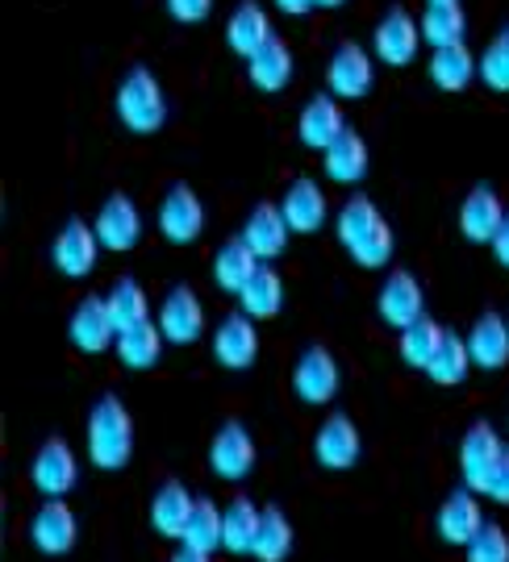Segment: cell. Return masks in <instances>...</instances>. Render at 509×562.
<instances>
[{
    "instance_id": "30",
    "label": "cell",
    "mask_w": 509,
    "mask_h": 562,
    "mask_svg": "<svg viewBox=\"0 0 509 562\" xmlns=\"http://www.w3.org/2000/svg\"><path fill=\"white\" fill-rule=\"evenodd\" d=\"M259 517L264 508L246 501V496H234V501L222 508V550L230 554H251L255 550V533H259Z\"/></svg>"
},
{
    "instance_id": "40",
    "label": "cell",
    "mask_w": 509,
    "mask_h": 562,
    "mask_svg": "<svg viewBox=\"0 0 509 562\" xmlns=\"http://www.w3.org/2000/svg\"><path fill=\"white\" fill-rule=\"evenodd\" d=\"M392 246H397V238H392V225L380 222L364 241H359V246H355V250H346V255L359 262L364 271H380V267H388V259H392Z\"/></svg>"
},
{
    "instance_id": "3",
    "label": "cell",
    "mask_w": 509,
    "mask_h": 562,
    "mask_svg": "<svg viewBox=\"0 0 509 562\" xmlns=\"http://www.w3.org/2000/svg\"><path fill=\"white\" fill-rule=\"evenodd\" d=\"M422 50V25L406 9H388L372 30V55L385 67H409Z\"/></svg>"
},
{
    "instance_id": "22",
    "label": "cell",
    "mask_w": 509,
    "mask_h": 562,
    "mask_svg": "<svg viewBox=\"0 0 509 562\" xmlns=\"http://www.w3.org/2000/svg\"><path fill=\"white\" fill-rule=\"evenodd\" d=\"M192 504H197V496H192L180 480L159 483V492H155V501H151V529H155L159 538L180 542L184 529H188V517H192Z\"/></svg>"
},
{
    "instance_id": "47",
    "label": "cell",
    "mask_w": 509,
    "mask_h": 562,
    "mask_svg": "<svg viewBox=\"0 0 509 562\" xmlns=\"http://www.w3.org/2000/svg\"><path fill=\"white\" fill-rule=\"evenodd\" d=\"M167 562H213V559H209L204 550H192V546H184V542H180V550H176V554H171Z\"/></svg>"
},
{
    "instance_id": "28",
    "label": "cell",
    "mask_w": 509,
    "mask_h": 562,
    "mask_svg": "<svg viewBox=\"0 0 509 562\" xmlns=\"http://www.w3.org/2000/svg\"><path fill=\"white\" fill-rule=\"evenodd\" d=\"M239 304H243L246 317H255V322L276 317V313L285 308V283H280V271H276V267H267V262H259V271L243 283Z\"/></svg>"
},
{
    "instance_id": "13",
    "label": "cell",
    "mask_w": 509,
    "mask_h": 562,
    "mask_svg": "<svg viewBox=\"0 0 509 562\" xmlns=\"http://www.w3.org/2000/svg\"><path fill=\"white\" fill-rule=\"evenodd\" d=\"M213 359L222 362L225 371H246L259 359V334H255V317L246 313H230L213 329Z\"/></svg>"
},
{
    "instance_id": "45",
    "label": "cell",
    "mask_w": 509,
    "mask_h": 562,
    "mask_svg": "<svg viewBox=\"0 0 509 562\" xmlns=\"http://www.w3.org/2000/svg\"><path fill=\"white\" fill-rule=\"evenodd\" d=\"M489 246H493V255H497V262L509 267V213H506V222H501V229H497V238H493Z\"/></svg>"
},
{
    "instance_id": "24",
    "label": "cell",
    "mask_w": 509,
    "mask_h": 562,
    "mask_svg": "<svg viewBox=\"0 0 509 562\" xmlns=\"http://www.w3.org/2000/svg\"><path fill=\"white\" fill-rule=\"evenodd\" d=\"M292 71H297V59H292V46L285 38H272L246 59V76L259 92H285L292 83Z\"/></svg>"
},
{
    "instance_id": "17",
    "label": "cell",
    "mask_w": 509,
    "mask_h": 562,
    "mask_svg": "<svg viewBox=\"0 0 509 562\" xmlns=\"http://www.w3.org/2000/svg\"><path fill=\"white\" fill-rule=\"evenodd\" d=\"M280 209H285V222H288V229H292V234H318V229L327 225V217H330L327 192H322V183H313L309 176H301V180L288 183Z\"/></svg>"
},
{
    "instance_id": "27",
    "label": "cell",
    "mask_w": 509,
    "mask_h": 562,
    "mask_svg": "<svg viewBox=\"0 0 509 562\" xmlns=\"http://www.w3.org/2000/svg\"><path fill=\"white\" fill-rule=\"evenodd\" d=\"M430 83L434 88H443V92H464L476 76H480V63L472 55L464 42H455V46H439L434 55H430Z\"/></svg>"
},
{
    "instance_id": "43",
    "label": "cell",
    "mask_w": 509,
    "mask_h": 562,
    "mask_svg": "<svg viewBox=\"0 0 509 562\" xmlns=\"http://www.w3.org/2000/svg\"><path fill=\"white\" fill-rule=\"evenodd\" d=\"M480 496H489V501L506 504V508H509V446L501 450L497 467L489 471V483H485V492H480Z\"/></svg>"
},
{
    "instance_id": "5",
    "label": "cell",
    "mask_w": 509,
    "mask_h": 562,
    "mask_svg": "<svg viewBox=\"0 0 509 562\" xmlns=\"http://www.w3.org/2000/svg\"><path fill=\"white\" fill-rule=\"evenodd\" d=\"M159 234L171 246H192L204 234V204L188 183H171L159 204Z\"/></svg>"
},
{
    "instance_id": "12",
    "label": "cell",
    "mask_w": 509,
    "mask_h": 562,
    "mask_svg": "<svg viewBox=\"0 0 509 562\" xmlns=\"http://www.w3.org/2000/svg\"><path fill=\"white\" fill-rule=\"evenodd\" d=\"M67 338L76 350L84 355H101L118 341V325H113V313H109V301L104 296H88V301L76 304L71 322H67Z\"/></svg>"
},
{
    "instance_id": "42",
    "label": "cell",
    "mask_w": 509,
    "mask_h": 562,
    "mask_svg": "<svg viewBox=\"0 0 509 562\" xmlns=\"http://www.w3.org/2000/svg\"><path fill=\"white\" fill-rule=\"evenodd\" d=\"M464 550H468V562H509V533L501 525L485 521V529Z\"/></svg>"
},
{
    "instance_id": "20",
    "label": "cell",
    "mask_w": 509,
    "mask_h": 562,
    "mask_svg": "<svg viewBox=\"0 0 509 562\" xmlns=\"http://www.w3.org/2000/svg\"><path fill=\"white\" fill-rule=\"evenodd\" d=\"M376 308H380V317H385L392 329H406V325H413L418 317H427V313H422V283L413 280L409 271H388L385 288H380V296H376Z\"/></svg>"
},
{
    "instance_id": "35",
    "label": "cell",
    "mask_w": 509,
    "mask_h": 562,
    "mask_svg": "<svg viewBox=\"0 0 509 562\" xmlns=\"http://www.w3.org/2000/svg\"><path fill=\"white\" fill-rule=\"evenodd\" d=\"M472 367H476V362H472L468 338H455V334H447V338H443V346H439V355L430 359L427 375L439 383V387H460V383L468 380Z\"/></svg>"
},
{
    "instance_id": "9",
    "label": "cell",
    "mask_w": 509,
    "mask_h": 562,
    "mask_svg": "<svg viewBox=\"0 0 509 562\" xmlns=\"http://www.w3.org/2000/svg\"><path fill=\"white\" fill-rule=\"evenodd\" d=\"M292 392L306 404H330L339 396V362L327 346H309L292 367Z\"/></svg>"
},
{
    "instance_id": "36",
    "label": "cell",
    "mask_w": 509,
    "mask_h": 562,
    "mask_svg": "<svg viewBox=\"0 0 509 562\" xmlns=\"http://www.w3.org/2000/svg\"><path fill=\"white\" fill-rule=\"evenodd\" d=\"M380 222H385V217H380V209L367 201V196H351V201L339 209V217H334V229H339L343 250H355V246H359V241H364Z\"/></svg>"
},
{
    "instance_id": "49",
    "label": "cell",
    "mask_w": 509,
    "mask_h": 562,
    "mask_svg": "<svg viewBox=\"0 0 509 562\" xmlns=\"http://www.w3.org/2000/svg\"><path fill=\"white\" fill-rule=\"evenodd\" d=\"M427 4H460V0H427Z\"/></svg>"
},
{
    "instance_id": "31",
    "label": "cell",
    "mask_w": 509,
    "mask_h": 562,
    "mask_svg": "<svg viewBox=\"0 0 509 562\" xmlns=\"http://www.w3.org/2000/svg\"><path fill=\"white\" fill-rule=\"evenodd\" d=\"M164 329H159V322H143L134 325V329H122L118 334V359H122V367H130V371H151L155 362H159V355H164Z\"/></svg>"
},
{
    "instance_id": "39",
    "label": "cell",
    "mask_w": 509,
    "mask_h": 562,
    "mask_svg": "<svg viewBox=\"0 0 509 562\" xmlns=\"http://www.w3.org/2000/svg\"><path fill=\"white\" fill-rule=\"evenodd\" d=\"M418 25H422V42H430L434 50L464 42V9L460 4H427Z\"/></svg>"
},
{
    "instance_id": "33",
    "label": "cell",
    "mask_w": 509,
    "mask_h": 562,
    "mask_svg": "<svg viewBox=\"0 0 509 562\" xmlns=\"http://www.w3.org/2000/svg\"><path fill=\"white\" fill-rule=\"evenodd\" d=\"M259 562H285L292 554V521L280 504H267L259 517V533H255V550Z\"/></svg>"
},
{
    "instance_id": "19",
    "label": "cell",
    "mask_w": 509,
    "mask_h": 562,
    "mask_svg": "<svg viewBox=\"0 0 509 562\" xmlns=\"http://www.w3.org/2000/svg\"><path fill=\"white\" fill-rule=\"evenodd\" d=\"M288 234H292V229H288V222H285V209L264 201V204H255V209H251V217H246L239 238H243L264 262H272V259H280V255H285Z\"/></svg>"
},
{
    "instance_id": "29",
    "label": "cell",
    "mask_w": 509,
    "mask_h": 562,
    "mask_svg": "<svg viewBox=\"0 0 509 562\" xmlns=\"http://www.w3.org/2000/svg\"><path fill=\"white\" fill-rule=\"evenodd\" d=\"M322 155H327V176L334 183H359L367 176V142L351 125L330 142Z\"/></svg>"
},
{
    "instance_id": "46",
    "label": "cell",
    "mask_w": 509,
    "mask_h": 562,
    "mask_svg": "<svg viewBox=\"0 0 509 562\" xmlns=\"http://www.w3.org/2000/svg\"><path fill=\"white\" fill-rule=\"evenodd\" d=\"M276 9L288 13V18H306V13L318 9V0H276Z\"/></svg>"
},
{
    "instance_id": "1",
    "label": "cell",
    "mask_w": 509,
    "mask_h": 562,
    "mask_svg": "<svg viewBox=\"0 0 509 562\" xmlns=\"http://www.w3.org/2000/svg\"><path fill=\"white\" fill-rule=\"evenodd\" d=\"M113 109L130 134H159L167 121V97L164 83L155 80L151 67H130L125 80L118 83V97H113Z\"/></svg>"
},
{
    "instance_id": "38",
    "label": "cell",
    "mask_w": 509,
    "mask_h": 562,
    "mask_svg": "<svg viewBox=\"0 0 509 562\" xmlns=\"http://www.w3.org/2000/svg\"><path fill=\"white\" fill-rule=\"evenodd\" d=\"M104 301H109V313H113L118 334H122V329H134V325H143V322H151V301H146V292L139 288V280H118V283H113V292H109Z\"/></svg>"
},
{
    "instance_id": "8",
    "label": "cell",
    "mask_w": 509,
    "mask_h": 562,
    "mask_svg": "<svg viewBox=\"0 0 509 562\" xmlns=\"http://www.w3.org/2000/svg\"><path fill=\"white\" fill-rule=\"evenodd\" d=\"M30 480L38 487L46 501L55 496H67L76 480H80V462H76V450L63 442V438H51L46 446H38L34 454V467H30Z\"/></svg>"
},
{
    "instance_id": "11",
    "label": "cell",
    "mask_w": 509,
    "mask_h": 562,
    "mask_svg": "<svg viewBox=\"0 0 509 562\" xmlns=\"http://www.w3.org/2000/svg\"><path fill=\"white\" fill-rule=\"evenodd\" d=\"M92 229H97V238H101L104 250L122 255V250H134L139 238H143V213H139V204L130 201L125 192H113V196L101 204Z\"/></svg>"
},
{
    "instance_id": "18",
    "label": "cell",
    "mask_w": 509,
    "mask_h": 562,
    "mask_svg": "<svg viewBox=\"0 0 509 562\" xmlns=\"http://www.w3.org/2000/svg\"><path fill=\"white\" fill-rule=\"evenodd\" d=\"M434 529H439V538H443L447 546H468L472 538L485 529L476 492H472V487L451 492L447 501H443V508H439V517H434Z\"/></svg>"
},
{
    "instance_id": "26",
    "label": "cell",
    "mask_w": 509,
    "mask_h": 562,
    "mask_svg": "<svg viewBox=\"0 0 509 562\" xmlns=\"http://www.w3.org/2000/svg\"><path fill=\"white\" fill-rule=\"evenodd\" d=\"M346 130L343 109H339V97H313V101L301 109V121H297V134L306 142L309 150H327L330 142L339 138Z\"/></svg>"
},
{
    "instance_id": "23",
    "label": "cell",
    "mask_w": 509,
    "mask_h": 562,
    "mask_svg": "<svg viewBox=\"0 0 509 562\" xmlns=\"http://www.w3.org/2000/svg\"><path fill=\"white\" fill-rule=\"evenodd\" d=\"M468 350L480 371H501L509 362V317L480 313L468 329Z\"/></svg>"
},
{
    "instance_id": "25",
    "label": "cell",
    "mask_w": 509,
    "mask_h": 562,
    "mask_svg": "<svg viewBox=\"0 0 509 562\" xmlns=\"http://www.w3.org/2000/svg\"><path fill=\"white\" fill-rule=\"evenodd\" d=\"M501 222H506V204H501V196L493 192L489 183L472 188L464 209H460V229H464V238L493 241L497 238V229H501Z\"/></svg>"
},
{
    "instance_id": "41",
    "label": "cell",
    "mask_w": 509,
    "mask_h": 562,
    "mask_svg": "<svg viewBox=\"0 0 509 562\" xmlns=\"http://www.w3.org/2000/svg\"><path fill=\"white\" fill-rule=\"evenodd\" d=\"M480 80L489 83L493 92H509V25L485 46V55H480Z\"/></svg>"
},
{
    "instance_id": "44",
    "label": "cell",
    "mask_w": 509,
    "mask_h": 562,
    "mask_svg": "<svg viewBox=\"0 0 509 562\" xmlns=\"http://www.w3.org/2000/svg\"><path fill=\"white\" fill-rule=\"evenodd\" d=\"M167 13L171 21H180V25H197L213 13V0H167Z\"/></svg>"
},
{
    "instance_id": "32",
    "label": "cell",
    "mask_w": 509,
    "mask_h": 562,
    "mask_svg": "<svg viewBox=\"0 0 509 562\" xmlns=\"http://www.w3.org/2000/svg\"><path fill=\"white\" fill-rule=\"evenodd\" d=\"M259 262L264 259H259L243 238H230L222 250H218V259H213V280H218V288H225V292H234V296H239V292H243V283L259 271Z\"/></svg>"
},
{
    "instance_id": "4",
    "label": "cell",
    "mask_w": 509,
    "mask_h": 562,
    "mask_svg": "<svg viewBox=\"0 0 509 562\" xmlns=\"http://www.w3.org/2000/svg\"><path fill=\"white\" fill-rule=\"evenodd\" d=\"M372 80H376V55L364 50L359 42H343L327 63V83L330 97L339 101H359L372 92Z\"/></svg>"
},
{
    "instance_id": "7",
    "label": "cell",
    "mask_w": 509,
    "mask_h": 562,
    "mask_svg": "<svg viewBox=\"0 0 509 562\" xmlns=\"http://www.w3.org/2000/svg\"><path fill=\"white\" fill-rule=\"evenodd\" d=\"M359 450H364L359 425L351 422L346 413H330L327 422L318 425V434H313V459L327 471H351L359 462Z\"/></svg>"
},
{
    "instance_id": "14",
    "label": "cell",
    "mask_w": 509,
    "mask_h": 562,
    "mask_svg": "<svg viewBox=\"0 0 509 562\" xmlns=\"http://www.w3.org/2000/svg\"><path fill=\"white\" fill-rule=\"evenodd\" d=\"M76 538H80V521H76L71 504L63 496L42 504L34 513V521H30V542L38 546L42 554H67L76 546Z\"/></svg>"
},
{
    "instance_id": "16",
    "label": "cell",
    "mask_w": 509,
    "mask_h": 562,
    "mask_svg": "<svg viewBox=\"0 0 509 562\" xmlns=\"http://www.w3.org/2000/svg\"><path fill=\"white\" fill-rule=\"evenodd\" d=\"M159 329H164V338L176 341V346H192V341L204 334V308L188 283L167 292L164 308H159Z\"/></svg>"
},
{
    "instance_id": "10",
    "label": "cell",
    "mask_w": 509,
    "mask_h": 562,
    "mask_svg": "<svg viewBox=\"0 0 509 562\" xmlns=\"http://www.w3.org/2000/svg\"><path fill=\"white\" fill-rule=\"evenodd\" d=\"M97 255H101V238H97V229L84 225L80 217H71V222L63 225L59 234H55V246H51V259H55V267H59L67 280L92 276Z\"/></svg>"
},
{
    "instance_id": "34",
    "label": "cell",
    "mask_w": 509,
    "mask_h": 562,
    "mask_svg": "<svg viewBox=\"0 0 509 562\" xmlns=\"http://www.w3.org/2000/svg\"><path fill=\"white\" fill-rule=\"evenodd\" d=\"M447 338V329L439 322H430V317H418L413 325L401 329V341H397V350H401V362L413 367V371H427L430 359L439 355V346Z\"/></svg>"
},
{
    "instance_id": "2",
    "label": "cell",
    "mask_w": 509,
    "mask_h": 562,
    "mask_svg": "<svg viewBox=\"0 0 509 562\" xmlns=\"http://www.w3.org/2000/svg\"><path fill=\"white\" fill-rule=\"evenodd\" d=\"M88 454L101 471H122L134 454V422L118 396H101L88 417Z\"/></svg>"
},
{
    "instance_id": "21",
    "label": "cell",
    "mask_w": 509,
    "mask_h": 562,
    "mask_svg": "<svg viewBox=\"0 0 509 562\" xmlns=\"http://www.w3.org/2000/svg\"><path fill=\"white\" fill-rule=\"evenodd\" d=\"M276 38L272 34V18H267V9L259 4V0H243L234 13H230V21H225V46L239 55V59H251L259 46H267V42Z\"/></svg>"
},
{
    "instance_id": "15",
    "label": "cell",
    "mask_w": 509,
    "mask_h": 562,
    "mask_svg": "<svg viewBox=\"0 0 509 562\" xmlns=\"http://www.w3.org/2000/svg\"><path fill=\"white\" fill-rule=\"evenodd\" d=\"M501 438H497V429L489 422H476L464 434V442H460V471H464V487L472 492H485V483H489V471L497 467L501 459Z\"/></svg>"
},
{
    "instance_id": "37",
    "label": "cell",
    "mask_w": 509,
    "mask_h": 562,
    "mask_svg": "<svg viewBox=\"0 0 509 562\" xmlns=\"http://www.w3.org/2000/svg\"><path fill=\"white\" fill-rule=\"evenodd\" d=\"M180 542L192 546V550H204V554L222 550V508H218L213 501H204V496H197L192 517H188V529H184Z\"/></svg>"
},
{
    "instance_id": "48",
    "label": "cell",
    "mask_w": 509,
    "mask_h": 562,
    "mask_svg": "<svg viewBox=\"0 0 509 562\" xmlns=\"http://www.w3.org/2000/svg\"><path fill=\"white\" fill-rule=\"evenodd\" d=\"M339 4H346V0H318V9H339Z\"/></svg>"
},
{
    "instance_id": "6",
    "label": "cell",
    "mask_w": 509,
    "mask_h": 562,
    "mask_svg": "<svg viewBox=\"0 0 509 562\" xmlns=\"http://www.w3.org/2000/svg\"><path fill=\"white\" fill-rule=\"evenodd\" d=\"M209 467L225 483H239L255 471V438L246 434L243 422H225L213 442H209Z\"/></svg>"
}]
</instances>
